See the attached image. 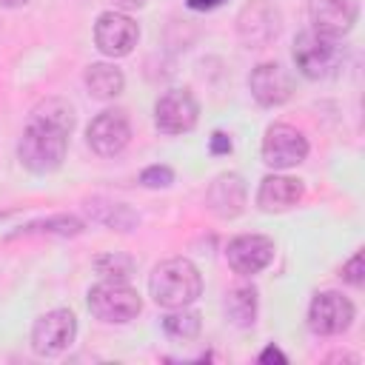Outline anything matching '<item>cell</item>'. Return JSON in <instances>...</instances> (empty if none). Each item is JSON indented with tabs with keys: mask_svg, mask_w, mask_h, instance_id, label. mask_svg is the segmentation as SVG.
<instances>
[{
	"mask_svg": "<svg viewBox=\"0 0 365 365\" xmlns=\"http://www.w3.org/2000/svg\"><path fill=\"white\" fill-rule=\"evenodd\" d=\"M74 128V111L66 100L48 97L34 111L17 143V157L31 174H51L63 165L68 134Z\"/></svg>",
	"mask_w": 365,
	"mask_h": 365,
	"instance_id": "obj_1",
	"label": "cell"
},
{
	"mask_svg": "<svg viewBox=\"0 0 365 365\" xmlns=\"http://www.w3.org/2000/svg\"><path fill=\"white\" fill-rule=\"evenodd\" d=\"M148 291L163 308H185L202 294L200 268L185 257H171L151 271Z\"/></svg>",
	"mask_w": 365,
	"mask_h": 365,
	"instance_id": "obj_2",
	"label": "cell"
},
{
	"mask_svg": "<svg viewBox=\"0 0 365 365\" xmlns=\"http://www.w3.org/2000/svg\"><path fill=\"white\" fill-rule=\"evenodd\" d=\"M294 63L299 68L302 77L308 80H325L331 74H336V68L342 66V43L339 37H328L319 31H302L294 40Z\"/></svg>",
	"mask_w": 365,
	"mask_h": 365,
	"instance_id": "obj_3",
	"label": "cell"
},
{
	"mask_svg": "<svg viewBox=\"0 0 365 365\" xmlns=\"http://www.w3.org/2000/svg\"><path fill=\"white\" fill-rule=\"evenodd\" d=\"M88 311L100 322H131L143 311L140 294L125 285V279H103L88 288Z\"/></svg>",
	"mask_w": 365,
	"mask_h": 365,
	"instance_id": "obj_4",
	"label": "cell"
},
{
	"mask_svg": "<svg viewBox=\"0 0 365 365\" xmlns=\"http://www.w3.org/2000/svg\"><path fill=\"white\" fill-rule=\"evenodd\" d=\"M308 157V140L299 128L288 123H277L265 131L262 137V163L271 165L274 171H285L299 165Z\"/></svg>",
	"mask_w": 365,
	"mask_h": 365,
	"instance_id": "obj_5",
	"label": "cell"
},
{
	"mask_svg": "<svg viewBox=\"0 0 365 365\" xmlns=\"http://www.w3.org/2000/svg\"><path fill=\"white\" fill-rule=\"evenodd\" d=\"M354 317H356L354 302L348 297H342L339 291H322L308 305V325L319 336H336V334L348 331Z\"/></svg>",
	"mask_w": 365,
	"mask_h": 365,
	"instance_id": "obj_6",
	"label": "cell"
},
{
	"mask_svg": "<svg viewBox=\"0 0 365 365\" xmlns=\"http://www.w3.org/2000/svg\"><path fill=\"white\" fill-rule=\"evenodd\" d=\"M77 336V317L68 308H54L43 314L31 328V348L40 356L63 354Z\"/></svg>",
	"mask_w": 365,
	"mask_h": 365,
	"instance_id": "obj_7",
	"label": "cell"
},
{
	"mask_svg": "<svg viewBox=\"0 0 365 365\" xmlns=\"http://www.w3.org/2000/svg\"><path fill=\"white\" fill-rule=\"evenodd\" d=\"M282 26L279 11L268 0H251L237 17V34L245 48H265L277 40Z\"/></svg>",
	"mask_w": 365,
	"mask_h": 365,
	"instance_id": "obj_8",
	"label": "cell"
},
{
	"mask_svg": "<svg viewBox=\"0 0 365 365\" xmlns=\"http://www.w3.org/2000/svg\"><path fill=\"white\" fill-rule=\"evenodd\" d=\"M200 103L188 88H168L154 103V125L163 134H185L197 125Z\"/></svg>",
	"mask_w": 365,
	"mask_h": 365,
	"instance_id": "obj_9",
	"label": "cell"
},
{
	"mask_svg": "<svg viewBox=\"0 0 365 365\" xmlns=\"http://www.w3.org/2000/svg\"><path fill=\"white\" fill-rule=\"evenodd\" d=\"M140 40V26L125 11H103L94 23V43L106 57H125Z\"/></svg>",
	"mask_w": 365,
	"mask_h": 365,
	"instance_id": "obj_10",
	"label": "cell"
},
{
	"mask_svg": "<svg viewBox=\"0 0 365 365\" xmlns=\"http://www.w3.org/2000/svg\"><path fill=\"white\" fill-rule=\"evenodd\" d=\"M86 140H88L91 151L100 154V157L120 154L128 145V140H131V123H128L125 111L123 108H106V111H100L88 123Z\"/></svg>",
	"mask_w": 365,
	"mask_h": 365,
	"instance_id": "obj_11",
	"label": "cell"
},
{
	"mask_svg": "<svg viewBox=\"0 0 365 365\" xmlns=\"http://www.w3.org/2000/svg\"><path fill=\"white\" fill-rule=\"evenodd\" d=\"M225 259L231 265L234 274L240 277H254L262 268L271 265L274 259V240L265 234H240L228 242L225 248Z\"/></svg>",
	"mask_w": 365,
	"mask_h": 365,
	"instance_id": "obj_12",
	"label": "cell"
},
{
	"mask_svg": "<svg viewBox=\"0 0 365 365\" xmlns=\"http://www.w3.org/2000/svg\"><path fill=\"white\" fill-rule=\"evenodd\" d=\"M248 88H251V94H254V100L259 106L274 108V106H282V103L291 100L294 77L279 63H259L248 74Z\"/></svg>",
	"mask_w": 365,
	"mask_h": 365,
	"instance_id": "obj_13",
	"label": "cell"
},
{
	"mask_svg": "<svg viewBox=\"0 0 365 365\" xmlns=\"http://www.w3.org/2000/svg\"><path fill=\"white\" fill-rule=\"evenodd\" d=\"M308 17L314 31L342 37L359 17V0H308Z\"/></svg>",
	"mask_w": 365,
	"mask_h": 365,
	"instance_id": "obj_14",
	"label": "cell"
},
{
	"mask_svg": "<svg viewBox=\"0 0 365 365\" xmlns=\"http://www.w3.org/2000/svg\"><path fill=\"white\" fill-rule=\"evenodd\" d=\"M245 200H248V188H245L242 177L234 174V171H225V174L214 177V182L205 191L208 211L217 214V217H222V220L240 217L242 208H245Z\"/></svg>",
	"mask_w": 365,
	"mask_h": 365,
	"instance_id": "obj_15",
	"label": "cell"
},
{
	"mask_svg": "<svg viewBox=\"0 0 365 365\" xmlns=\"http://www.w3.org/2000/svg\"><path fill=\"white\" fill-rule=\"evenodd\" d=\"M305 188H302V180L297 177H285V174H268L262 177L259 182V191H257V205L268 214H279V211H288L294 208L299 200H302Z\"/></svg>",
	"mask_w": 365,
	"mask_h": 365,
	"instance_id": "obj_16",
	"label": "cell"
},
{
	"mask_svg": "<svg viewBox=\"0 0 365 365\" xmlns=\"http://www.w3.org/2000/svg\"><path fill=\"white\" fill-rule=\"evenodd\" d=\"M86 88H88V94L91 97H97V100H111V97H117L120 91H123V86H125V77H123V71L117 68V66H111V63H91L88 68H86Z\"/></svg>",
	"mask_w": 365,
	"mask_h": 365,
	"instance_id": "obj_17",
	"label": "cell"
},
{
	"mask_svg": "<svg viewBox=\"0 0 365 365\" xmlns=\"http://www.w3.org/2000/svg\"><path fill=\"white\" fill-rule=\"evenodd\" d=\"M257 288L254 285H234L225 297V314L237 328H248L257 319Z\"/></svg>",
	"mask_w": 365,
	"mask_h": 365,
	"instance_id": "obj_18",
	"label": "cell"
},
{
	"mask_svg": "<svg viewBox=\"0 0 365 365\" xmlns=\"http://www.w3.org/2000/svg\"><path fill=\"white\" fill-rule=\"evenodd\" d=\"M200 314L197 311H188L185 308H171V314L163 317V331L171 336V339H194L200 334Z\"/></svg>",
	"mask_w": 365,
	"mask_h": 365,
	"instance_id": "obj_19",
	"label": "cell"
},
{
	"mask_svg": "<svg viewBox=\"0 0 365 365\" xmlns=\"http://www.w3.org/2000/svg\"><path fill=\"white\" fill-rule=\"evenodd\" d=\"M83 231V222L77 217H68V214H57V217H48V220H37L31 225L23 228V234H60V237H68V234H80Z\"/></svg>",
	"mask_w": 365,
	"mask_h": 365,
	"instance_id": "obj_20",
	"label": "cell"
},
{
	"mask_svg": "<svg viewBox=\"0 0 365 365\" xmlns=\"http://www.w3.org/2000/svg\"><path fill=\"white\" fill-rule=\"evenodd\" d=\"M94 268H97V274L106 277V279H128L131 271H134V259H131L128 254L114 251V254L97 257V259H94Z\"/></svg>",
	"mask_w": 365,
	"mask_h": 365,
	"instance_id": "obj_21",
	"label": "cell"
},
{
	"mask_svg": "<svg viewBox=\"0 0 365 365\" xmlns=\"http://www.w3.org/2000/svg\"><path fill=\"white\" fill-rule=\"evenodd\" d=\"M140 182L145 188H168L174 182V171L168 165H148V168H143Z\"/></svg>",
	"mask_w": 365,
	"mask_h": 365,
	"instance_id": "obj_22",
	"label": "cell"
},
{
	"mask_svg": "<svg viewBox=\"0 0 365 365\" xmlns=\"http://www.w3.org/2000/svg\"><path fill=\"white\" fill-rule=\"evenodd\" d=\"M342 279H345L348 285H354V288H362V282H365V257H362V251H356V254L342 265Z\"/></svg>",
	"mask_w": 365,
	"mask_h": 365,
	"instance_id": "obj_23",
	"label": "cell"
},
{
	"mask_svg": "<svg viewBox=\"0 0 365 365\" xmlns=\"http://www.w3.org/2000/svg\"><path fill=\"white\" fill-rule=\"evenodd\" d=\"M208 148H211V154H228L231 151V137L225 131H214L211 140H208Z\"/></svg>",
	"mask_w": 365,
	"mask_h": 365,
	"instance_id": "obj_24",
	"label": "cell"
},
{
	"mask_svg": "<svg viewBox=\"0 0 365 365\" xmlns=\"http://www.w3.org/2000/svg\"><path fill=\"white\" fill-rule=\"evenodd\" d=\"M259 362H265V365H268V362H279V365H285L288 359H285V354H282L279 348H274V345H268V348H265V351L259 354Z\"/></svg>",
	"mask_w": 365,
	"mask_h": 365,
	"instance_id": "obj_25",
	"label": "cell"
},
{
	"mask_svg": "<svg viewBox=\"0 0 365 365\" xmlns=\"http://www.w3.org/2000/svg\"><path fill=\"white\" fill-rule=\"evenodd\" d=\"M188 3V9H194V11H214V9H220L225 0H185Z\"/></svg>",
	"mask_w": 365,
	"mask_h": 365,
	"instance_id": "obj_26",
	"label": "cell"
},
{
	"mask_svg": "<svg viewBox=\"0 0 365 365\" xmlns=\"http://www.w3.org/2000/svg\"><path fill=\"white\" fill-rule=\"evenodd\" d=\"M117 11H134V9H143L148 0H111Z\"/></svg>",
	"mask_w": 365,
	"mask_h": 365,
	"instance_id": "obj_27",
	"label": "cell"
},
{
	"mask_svg": "<svg viewBox=\"0 0 365 365\" xmlns=\"http://www.w3.org/2000/svg\"><path fill=\"white\" fill-rule=\"evenodd\" d=\"M29 0H0V6L3 9H20V6H26Z\"/></svg>",
	"mask_w": 365,
	"mask_h": 365,
	"instance_id": "obj_28",
	"label": "cell"
}]
</instances>
